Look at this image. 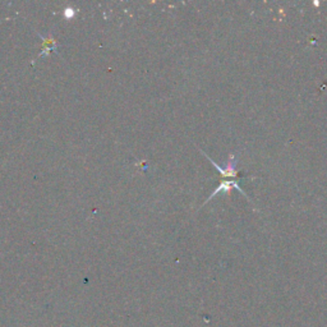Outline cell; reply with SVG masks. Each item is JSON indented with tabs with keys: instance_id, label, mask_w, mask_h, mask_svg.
Listing matches in <instances>:
<instances>
[{
	"instance_id": "1",
	"label": "cell",
	"mask_w": 327,
	"mask_h": 327,
	"mask_svg": "<svg viewBox=\"0 0 327 327\" xmlns=\"http://www.w3.org/2000/svg\"><path fill=\"white\" fill-rule=\"evenodd\" d=\"M201 152L203 153V156H206V157L210 160V162L212 164L213 167L219 170V173H220L221 177L223 178H234V179L237 180V177H238L237 167H238V164H239V155H238V153H230L229 158H228L227 164H225V167H220V165H219L217 162H215V161H213L212 158L207 155V153L203 152L202 150H201Z\"/></svg>"
},
{
	"instance_id": "2",
	"label": "cell",
	"mask_w": 327,
	"mask_h": 327,
	"mask_svg": "<svg viewBox=\"0 0 327 327\" xmlns=\"http://www.w3.org/2000/svg\"><path fill=\"white\" fill-rule=\"evenodd\" d=\"M36 35L42 40V47H41V51L38 52V55L36 58L44 57V55H49L50 52H58V42L57 38L52 36V33H47L46 36L41 35V33L36 32Z\"/></svg>"
},
{
	"instance_id": "3",
	"label": "cell",
	"mask_w": 327,
	"mask_h": 327,
	"mask_svg": "<svg viewBox=\"0 0 327 327\" xmlns=\"http://www.w3.org/2000/svg\"><path fill=\"white\" fill-rule=\"evenodd\" d=\"M233 188H235V189H237V191H239L240 193H242V196H244L245 198H248V197H247V194L244 193V191H243V189L240 188L239 184H238V180H224V182L220 183V186H219L217 188H216L215 191L212 192V194H211V196L208 197V198L206 199V201H204L203 204H206L208 201H210V199H212L213 197L217 196V194L220 193V192H227V193H229V192L232 191Z\"/></svg>"
},
{
	"instance_id": "4",
	"label": "cell",
	"mask_w": 327,
	"mask_h": 327,
	"mask_svg": "<svg viewBox=\"0 0 327 327\" xmlns=\"http://www.w3.org/2000/svg\"><path fill=\"white\" fill-rule=\"evenodd\" d=\"M74 14H76V9L71 8V7H68V8L64 9V17H66V18H68V19L73 18Z\"/></svg>"
}]
</instances>
